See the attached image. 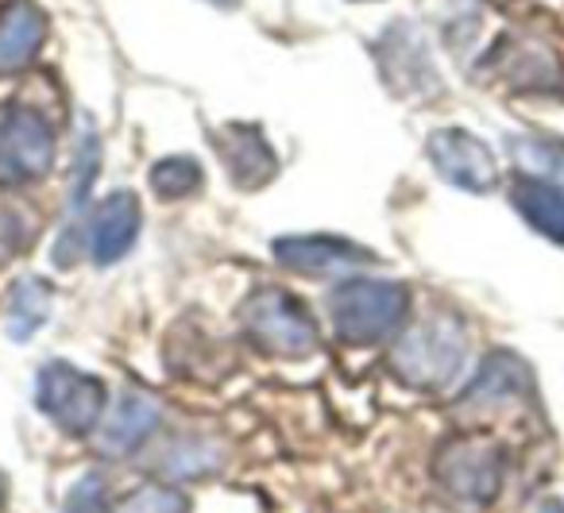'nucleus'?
<instances>
[{
	"mask_svg": "<svg viewBox=\"0 0 564 513\" xmlns=\"http://www.w3.org/2000/svg\"><path fill=\"white\" fill-rule=\"evenodd\" d=\"M464 328L448 313H433L422 325H414L391 351V367L406 386L414 390H445L464 367Z\"/></svg>",
	"mask_w": 564,
	"mask_h": 513,
	"instance_id": "1",
	"label": "nucleus"
},
{
	"mask_svg": "<svg viewBox=\"0 0 564 513\" xmlns=\"http://www.w3.org/2000/svg\"><path fill=\"white\" fill-rule=\"evenodd\" d=\"M410 309V290L387 279H352L333 290L329 313L333 328L348 343H379L399 332Z\"/></svg>",
	"mask_w": 564,
	"mask_h": 513,
	"instance_id": "2",
	"label": "nucleus"
},
{
	"mask_svg": "<svg viewBox=\"0 0 564 513\" xmlns=\"http://www.w3.org/2000/svg\"><path fill=\"white\" fill-rule=\"evenodd\" d=\"M240 325L259 351L279 356V359H306V356H314L317 343H322L306 305L286 294V290H274V286L256 290V294L243 302Z\"/></svg>",
	"mask_w": 564,
	"mask_h": 513,
	"instance_id": "3",
	"label": "nucleus"
},
{
	"mask_svg": "<svg viewBox=\"0 0 564 513\" xmlns=\"http://www.w3.org/2000/svg\"><path fill=\"white\" fill-rule=\"evenodd\" d=\"M35 402L40 410L55 421L58 428L74 436H86L89 428H97L105 410V386L101 379L78 371L70 363H47L35 379Z\"/></svg>",
	"mask_w": 564,
	"mask_h": 513,
	"instance_id": "4",
	"label": "nucleus"
},
{
	"mask_svg": "<svg viewBox=\"0 0 564 513\" xmlns=\"http://www.w3.org/2000/svg\"><path fill=\"white\" fill-rule=\"evenodd\" d=\"M502 448L487 436H456L441 448L437 456V479L445 482L448 494L464 502H491L502 487Z\"/></svg>",
	"mask_w": 564,
	"mask_h": 513,
	"instance_id": "5",
	"label": "nucleus"
},
{
	"mask_svg": "<svg viewBox=\"0 0 564 513\" xmlns=\"http://www.w3.org/2000/svg\"><path fill=\"white\" fill-rule=\"evenodd\" d=\"M55 163L51 124L32 109L4 105L0 109V182L43 178Z\"/></svg>",
	"mask_w": 564,
	"mask_h": 513,
	"instance_id": "6",
	"label": "nucleus"
},
{
	"mask_svg": "<svg viewBox=\"0 0 564 513\" xmlns=\"http://www.w3.org/2000/svg\"><path fill=\"white\" fill-rule=\"evenodd\" d=\"M430 159L437 174L448 186H460L468 194H487L499 182V163H495L491 148L476 140L464 128H441L430 135Z\"/></svg>",
	"mask_w": 564,
	"mask_h": 513,
	"instance_id": "7",
	"label": "nucleus"
},
{
	"mask_svg": "<svg viewBox=\"0 0 564 513\" xmlns=\"http://www.w3.org/2000/svg\"><path fill=\"white\" fill-rule=\"evenodd\" d=\"M274 263H282L294 274H348L356 266L371 263L368 248H356L352 240H340V236H279L271 243Z\"/></svg>",
	"mask_w": 564,
	"mask_h": 513,
	"instance_id": "8",
	"label": "nucleus"
},
{
	"mask_svg": "<svg viewBox=\"0 0 564 513\" xmlns=\"http://www.w3.org/2000/svg\"><path fill=\"white\" fill-rule=\"evenodd\" d=\"M143 212L140 197L132 189H117L94 209L89 220V255L97 266H112L135 248V236H140Z\"/></svg>",
	"mask_w": 564,
	"mask_h": 513,
	"instance_id": "9",
	"label": "nucleus"
},
{
	"mask_svg": "<svg viewBox=\"0 0 564 513\" xmlns=\"http://www.w3.org/2000/svg\"><path fill=\"white\" fill-rule=\"evenodd\" d=\"M47 20L32 0H12L0 9V74H17L40 55Z\"/></svg>",
	"mask_w": 564,
	"mask_h": 513,
	"instance_id": "10",
	"label": "nucleus"
},
{
	"mask_svg": "<svg viewBox=\"0 0 564 513\" xmlns=\"http://www.w3.org/2000/svg\"><path fill=\"white\" fill-rule=\"evenodd\" d=\"M220 159H225L228 174H232L236 186H263L267 178H274L279 163H274V151L267 148V140L259 135V128L251 124H228L217 132Z\"/></svg>",
	"mask_w": 564,
	"mask_h": 513,
	"instance_id": "11",
	"label": "nucleus"
},
{
	"mask_svg": "<svg viewBox=\"0 0 564 513\" xmlns=\"http://www.w3.org/2000/svg\"><path fill=\"white\" fill-rule=\"evenodd\" d=\"M159 425V405L143 394H124L117 405H112L109 421L97 433V444H101L105 456H128L135 451Z\"/></svg>",
	"mask_w": 564,
	"mask_h": 513,
	"instance_id": "12",
	"label": "nucleus"
},
{
	"mask_svg": "<svg viewBox=\"0 0 564 513\" xmlns=\"http://www.w3.org/2000/svg\"><path fill=\"white\" fill-rule=\"evenodd\" d=\"M533 390L530 367L522 363L518 356H507V351H495L487 356V363L479 367L476 382L468 386V405H510L522 402L525 394Z\"/></svg>",
	"mask_w": 564,
	"mask_h": 513,
	"instance_id": "13",
	"label": "nucleus"
},
{
	"mask_svg": "<svg viewBox=\"0 0 564 513\" xmlns=\"http://www.w3.org/2000/svg\"><path fill=\"white\" fill-rule=\"evenodd\" d=\"M510 201H514V209L522 212V220L533 232H541L553 243H564V189L561 186L545 182L541 174L538 178L525 174V178H518L514 186H510Z\"/></svg>",
	"mask_w": 564,
	"mask_h": 513,
	"instance_id": "14",
	"label": "nucleus"
},
{
	"mask_svg": "<svg viewBox=\"0 0 564 513\" xmlns=\"http://www.w3.org/2000/svg\"><path fill=\"white\" fill-rule=\"evenodd\" d=\"M51 302H55V294H51L47 282L43 279H20L17 290H12V297H9V336L12 340H28V336H35V328L51 317Z\"/></svg>",
	"mask_w": 564,
	"mask_h": 513,
	"instance_id": "15",
	"label": "nucleus"
},
{
	"mask_svg": "<svg viewBox=\"0 0 564 513\" xmlns=\"http://www.w3.org/2000/svg\"><path fill=\"white\" fill-rule=\"evenodd\" d=\"M151 186L163 197H189L197 186H202V166L194 159H163V163L151 166Z\"/></svg>",
	"mask_w": 564,
	"mask_h": 513,
	"instance_id": "16",
	"label": "nucleus"
},
{
	"mask_svg": "<svg viewBox=\"0 0 564 513\" xmlns=\"http://www.w3.org/2000/svg\"><path fill=\"white\" fill-rule=\"evenodd\" d=\"M189 502L171 487H140L120 502L117 513H186Z\"/></svg>",
	"mask_w": 564,
	"mask_h": 513,
	"instance_id": "17",
	"label": "nucleus"
},
{
	"mask_svg": "<svg viewBox=\"0 0 564 513\" xmlns=\"http://www.w3.org/2000/svg\"><path fill=\"white\" fill-rule=\"evenodd\" d=\"M101 510H105L101 479H86L78 490H74L70 505H66V513H101Z\"/></svg>",
	"mask_w": 564,
	"mask_h": 513,
	"instance_id": "18",
	"label": "nucleus"
},
{
	"mask_svg": "<svg viewBox=\"0 0 564 513\" xmlns=\"http://www.w3.org/2000/svg\"><path fill=\"white\" fill-rule=\"evenodd\" d=\"M541 513H564V505H561V502H549V505H545V510H541Z\"/></svg>",
	"mask_w": 564,
	"mask_h": 513,
	"instance_id": "19",
	"label": "nucleus"
},
{
	"mask_svg": "<svg viewBox=\"0 0 564 513\" xmlns=\"http://www.w3.org/2000/svg\"><path fill=\"white\" fill-rule=\"evenodd\" d=\"M213 4H217V9H232L236 0H213Z\"/></svg>",
	"mask_w": 564,
	"mask_h": 513,
	"instance_id": "20",
	"label": "nucleus"
},
{
	"mask_svg": "<svg viewBox=\"0 0 564 513\" xmlns=\"http://www.w3.org/2000/svg\"><path fill=\"white\" fill-rule=\"evenodd\" d=\"M4 494H9V490H4V474H0V505H4Z\"/></svg>",
	"mask_w": 564,
	"mask_h": 513,
	"instance_id": "21",
	"label": "nucleus"
}]
</instances>
